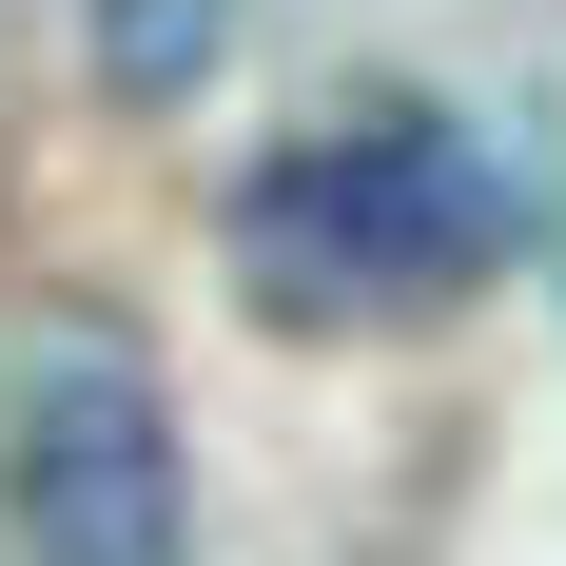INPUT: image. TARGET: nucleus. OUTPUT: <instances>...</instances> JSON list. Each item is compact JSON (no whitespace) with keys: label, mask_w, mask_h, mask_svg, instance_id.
I'll return each mask as SVG.
<instances>
[{"label":"nucleus","mask_w":566,"mask_h":566,"mask_svg":"<svg viewBox=\"0 0 566 566\" xmlns=\"http://www.w3.org/2000/svg\"><path fill=\"white\" fill-rule=\"evenodd\" d=\"M527 254V176L430 98H371V117H313L234 176V293L274 333H410Z\"/></svg>","instance_id":"f257e3e1"},{"label":"nucleus","mask_w":566,"mask_h":566,"mask_svg":"<svg viewBox=\"0 0 566 566\" xmlns=\"http://www.w3.org/2000/svg\"><path fill=\"white\" fill-rule=\"evenodd\" d=\"M0 509L20 566H196V469H176V391L78 313L40 333L20 410H0Z\"/></svg>","instance_id":"f03ea898"}]
</instances>
